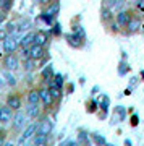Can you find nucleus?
Segmentation results:
<instances>
[{"instance_id":"obj_36","label":"nucleus","mask_w":144,"mask_h":146,"mask_svg":"<svg viewBox=\"0 0 144 146\" xmlns=\"http://www.w3.org/2000/svg\"><path fill=\"white\" fill-rule=\"evenodd\" d=\"M136 5H138V8L141 11H144V0H138V3H136Z\"/></svg>"},{"instance_id":"obj_1","label":"nucleus","mask_w":144,"mask_h":146,"mask_svg":"<svg viewBox=\"0 0 144 146\" xmlns=\"http://www.w3.org/2000/svg\"><path fill=\"white\" fill-rule=\"evenodd\" d=\"M2 44H3V50H5L7 54H13L16 49H18V46H20V39L7 37L5 41H2Z\"/></svg>"},{"instance_id":"obj_32","label":"nucleus","mask_w":144,"mask_h":146,"mask_svg":"<svg viewBox=\"0 0 144 146\" xmlns=\"http://www.w3.org/2000/svg\"><path fill=\"white\" fill-rule=\"evenodd\" d=\"M102 18L104 20H110V11H108V8H104L102 10Z\"/></svg>"},{"instance_id":"obj_11","label":"nucleus","mask_w":144,"mask_h":146,"mask_svg":"<svg viewBox=\"0 0 144 146\" xmlns=\"http://www.w3.org/2000/svg\"><path fill=\"white\" fill-rule=\"evenodd\" d=\"M129 20H131V16H129V13H126V11H120L118 15H117V23H118L120 26H126Z\"/></svg>"},{"instance_id":"obj_31","label":"nucleus","mask_w":144,"mask_h":146,"mask_svg":"<svg viewBox=\"0 0 144 146\" xmlns=\"http://www.w3.org/2000/svg\"><path fill=\"white\" fill-rule=\"evenodd\" d=\"M7 37H8V31H7V29H2V28H0V41H5Z\"/></svg>"},{"instance_id":"obj_6","label":"nucleus","mask_w":144,"mask_h":146,"mask_svg":"<svg viewBox=\"0 0 144 146\" xmlns=\"http://www.w3.org/2000/svg\"><path fill=\"white\" fill-rule=\"evenodd\" d=\"M37 131V123H31V125L28 127L24 131H23V135L20 136V143H26V141L29 140L31 136H34V133Z\"/></svg>"},{"instance_id":"obj_14","label":"nucleus","mask_w":144,"mask_h":146,"mask_svg":"<svg viewBox=\"0 0 144 146\" xmlns=\"http://www.w3.org/2000/svg\"><path fill=\"white\" fill-rule=\"evenodd\" d=\"M47 41H49V37L44 31H39L36 33V37H34V44H39V46H46Z\"/></svg>"},{"instance_id":"obj_20","label":"nucleus","mask_w":144,"mask_h":146,"mask_svg":"<svg viewBox=\"0 0 144 146\" xmlns=\"http://www.w3.org/2000/svg\"><path fill=\"white\" fill-rule=\"evenodd\" d=\"M58 10H60V5H58V3H57V2H54V3H52L50 7H49V8H47V15H50V16H55L57 13H58Z\"/></svg>"},{"instance_id":"obj_16","label":"nucleus","mask_w":144,"mask_h":146,"mask_svg":"<svg viewBox=\"0 0 144 146\" xmlns=\"http://www.w3.org/2000/svg\"><path fill=\"white\" fill-rule=\"evenodd\" d=\"M49 143V135H44V133H36L34 135V145H47Z\"/></svg>"},{"instance_id":"obj_12","label":"nucleus","mask_w":144,"mask_h":146,"mask_svg":"<svg viewBox=\"0 0 144 146\" xmlns=\"http://www.w3.org/2000/svg\"><path fill=\"white\" fill-rule=\"evenodd\" d=\"M39 101H41V94L37 89H31L29 94H28V102L29 104H39Z\"/></svg>"},{"instance_id":"obj_7","label":"nucleus","mask_w":144,"mask_h":146,"mask_svg":"<svg viewBox=\"0 0 144 146\" xmlns=\"http://www.w3.org/2000/svg\"><path fill=\"white\" fill-rule=\"evenodd\" d=\"M11 122H13V127H15L16 130H21V128L24 127V123H26V115L18 110V112L13 115V120H11Z\"/></svg>"},{"instance_id":"obj_35","label":"nucleus","mask_w":144,"mask_h":146,"mask_svg":"<svg viewBox=\"0 0 144 146\" xmlns=\"http://www.w3.org/2000/svg\"><path fill=\"white\" fill-rule=\"evenodd\" d=\"M138 122H139V120H138V115H133V117H131V125L136 127V125H138Z\"/></svg>"},{"instance_id":"obj_27","label":"nucleus","mask_w":144,"mask_h":146,"mask_svg":"<svg viewBox=\"0 0 144 146\" xmlns=\"http://www.w3.org/2000/svg\"><path fill=\"white\" fill-rule=\"evenodd\" d=\"M128 70H129V67H128V63H126V62L120 63V67H118V73H120V75H125Z\"/></svg>"},{"instance_id":"obj_5","label":"nucleus","mask_w":144,"mask_h":146,"mask_svg":"<svg viewBox=\"0 0 144 146\" xmlns=\"http://www.w3.org/2000/svg\"><path fill=\"white\" fill-rule=\"evenodd\" d=\"M3 65H5L7 70H10V72H13V70H16V68L20 67V62H18V58L15 57V55H11V54H8L5 57V60H3Z\"/></svg>"},{"instance_id":"obj_4","label":"nucleus","mask_w":144,"mask_h":146,"mask_svg":"<svg viewBox=\"0 0 144 146\" xmlns=\"http://www.w3.org/2000/svg\"><path fill=\"white\" fill-rule=\"evenodd\" d=\"M52 128H54V123H52L50 120L44 119V120H41V122L37 123V131H36V133H44V135H50Z\"/></svg>"},{"instance_id":"obj_21","label":"nucleus","mask_w":144,"mask_h":146,"mask_svg":"<svg viewBox=\"0 0 144 146\" xmlns=\"http://www.w3.org/2000/svg\"><path fill=\"white\" fill-rule=\"evenodd\" d=\"M13 5V2L11 0H0V10L2 11H8Z\"/></svg>"},{"instance_id":"obj_18","label":"nucleus","mask_w":144,"mask_h":146,"mask_svg":"<svg viewBox=\"0 0 144 146\" xmlns=\"http://www.w3.org/2000/svg\"><path fill=\"white\" fill-rule=\"evenodd\" d=\"M3 78H5L7 84H10V86H15L16 84V78L13 76L10 73V70H7V72H3Z\"/></svg>"},{"instance_id":"obj_24","label":"nucleus","mask_w":144,"mask_h":146,"mask_svg":"<svg viewBox=\"0 0 144 146\" xmlns=\"http://www.w3.org/2000/svg\"><path fill=\"white\" fill-rule=\"evenodd\" d=\"M52 65H49V67H46L44 70H42V78L44 80H50V76H52Z\"/></svg>"},{"instance_id":"obj_15","label":"nucleus","mask_w":144,"mask_h":146,"mask_svg":"<svg viewBox=\"0 0 144 146\" xmlns=\"http://www.w3.org/2000/svg\"><path fill=\"white\" fill-rule=\"evenodd\" d=\"M126 26H128L129 33H136L139 28H141V20H139V18H131V20L128 21Z\"/></svg>"},{"instance_id":"obj_2","label":"nucleus","mask_w":144,"mask_h":146,"mask_svg":"<svg viewBox=\"0 0 144 146\" xmlns=\"http://www.w3.org/2000/svg\"><path fill=\"white\" fill-rule=\"evenodd\" d=\"M10 120H13V109L10 106H2L0 107V122L2 123H8Z\"/></svg>"},{"instance_id":"obj_25","label":"nucleus","mask_w":144,"mask_h":146,"mask_svg":"<svg viewBox=\"0 0 144 146\" xmlns=\"http://www.w3.org/2000/svg\"><path fill=\"white\" fill-rule=\"evenodd\" d=\"M115 115H118V120L126 119V112H125L123 107H117V109H115Z\"/></svg>"},{"instance_id":"obj_38","label":"nucleus","mask_w":144,"mask_h":146,"mask_svg":"<svg viewBox=\"0 0 144 146\" xmlns=\"http://www.w3.org/2000/svg\"><path fill=\"white\" fill-rule=\"evenodd\" d=\"M63 145H68V146H73V145H76L75 141H67V143H63Z\"/></svg>"},{"instance_id":"obj_3","label":"nucleus","mask_w":144,"mask_h":146,"mask_svg":"<svg viewBox=\"0 0 144 146\" xmlns=\"http://www.w3.org/2000/svg\"><path fill=\"white\" fill-rule=\"evenodd\" d=\"M44 54H46V50H44V46L32 44V46L29 47V57L34 58V60H41V58L44 57Z\"/></svg>"},{"instance_id":"obj_13","label":"nucleus","mask_w":144,"mask_h":146,"mask_svg":"<svg viewBox=\"0 0 144 146\" xmlns=\"http://www.w3.org/2000/svg\"><path fill=\"white\" fill-rule=\"evenodd\" d=\"M81 39H83V37L78 36L76 33H75V34H68V36H67L68 44H70V46H73V47H79V46H81Z\"/></svg>"},{"instance_id":"obj_33","label":"nucleus","mask_w":144,"mask_h":146,"mask_svg":"<svg viewBox=\"0 0 144 146\" xmlns=\"http://www.w3.org/2000/svg\"><path fill=\"white\" fill-rule=\"evenodd\" d=\"M28 28H29V21H24V23H21V25H20L18 29H20V31H26Z\"/></svg>"},{"instance_id":"obj_17","label":"nucleus","mask_w":144,"mask_h":146,"mask_svg":"<svg viewBox=\"0 0 144 146\" xmlns=\"http://www.w3.org/2000/svg\"><path fill=\"white\" fill-rule=\"evenodd\" d=\"M26 112H28V115H29L31 119H36L37 115H39V106L37 104H29Z\"/></svg>"},{"instance_id":"obj_42","label":"nucleus","mask_w":144,"mask_h":146,"mask_svg":"<svg viewBox=\"0 0 144 146\" xmlns=\"http://www.w3.org/2000/svg\"><path fill=\"white\" fill-rule=\"evenodd\" d=\"M0 15H2V11H0Z\"/></svg>"},{"instance_id":"obj_29","label":"nucleus","mask_w":144,"mask_h":146,"mask_svg":"<svg viewBox=\"0 0 144 146\" xmlns=\"http://www.w3.org/2000/svg\"><path fill=\"white\" fill-rule=\"evenodd\" d=\"M54 84H57V86H60V88H62V84H63V76L60 75V73H57V75H55V81H54Z\"/></svg>"},{"instance_id":"obj_34","label":"nucleus","mask_w":144,"mask_h":146,"mask_svg":"<svg viewBox=\"0 0 144 146\" xmlns=\"http://www.w3.org/2000/svg\"><path fill=\"white\" fill-rule=\"evenodd\" d=\"M96 109H97V102H91V104H89V107H88V110L89 112H96Z\"/></svg>"},{"instance_id":"obj_28","label":"nucleus","mask_w":144,"mask_h":146,"mask_svg":"<svg viewBox=\"0 0 144 146\" xmlns=\"http://www.w3.org/2000/svg\"><path fill=\"white\" fill-rule=\"evenodd\" d=\"M92 138H94V141L97 143V145H105V138H102L100 135H97V133H94L92 135Z\"/></svg>"},{"instance_id":"obj_37","label":"nucleus","mask_w":144,"mask_h":146,"mask_svg":"<svg viewBox=\"0 0 144 146\" xmlns=\"http://www.w3.org/2000/svg\"><path fill=\"white\" fill-rule=\"evenodd\" d=\"M41 5H47V3H50V0H37Z\"/></svg>"},{"instance_id":"obj_19","label":"nucleus","mask_w":144,"mask_h":146,"mask_svg":"<svg viewBox=\"0 0 144 146\" xmlns=\"http://www.w3.org/2000/svg\"><path fill=\"white\" fill-rule=\"evenodd\" d=\"M49 91H50V94H52V98H54V99H57V98H60V96H62L60 86H57V84H54V83L50 84V88H49Z\"/></svg>"},{"instance_id":"obj_41","label":"nucleus","mask_w":144,"mask_h":146,"mask_svg":"<svg viewBox=\"0 0 144 146\" xmlns=\"http://www.w3.org/2000/svg\"><path fill=\"white\" fill-rule=\"evenodd\" d=\"M2 86H3V81H2V78H0V88H2Z\"/></svg>"},{"instance_id":"obj_22","label":"nucleus","mask_w":144,"mask_h":146,"mask_svg":"<svg viewBox=\"0 0 144 146\" xmlns=\"http://www.w3.org/2000/svg\"><path fill=\"white\" fill-rule=\"evenodd\" d=\"M78 143H84V145L89 143V136H88L86 131H79V133H78Z\"/></svg>"},{"instance_id":"obj_23","label":"nucleus","mask_w":144,"mask_h":146,"mask_svg":"<svg viewBox=\"0 0 144 146\" xmlns=\"http://www.w3.org/2000/svg\"><path fill=\"white\" fill-rule=\"evenodd\" d=\"M34 63H36L34 58L28 57V58H26V62H24V70H26V72H31L32 68H34Z\"/></svg>"},{"instance_id":"obj_40","label":"nucleus","mask_w":144,"mask_h":146,"mask_svg":"<svg viewBox=\"0 0 144 146\" xmlns=\"http://www.w3.org/2000/svg\"><path fill=\"white\" fill-rule=\"evenodd\" d=\"M3 143V135H2V130H0V145Z\"/></svg>"},{"instance_id":"obj_39","label":"nucleus","mask_w":144,"mask_h":146,"mask_svg":"<svg viewBox=\"0 0 144 146\" xmlns=\"http://www.w3.org/2000/svg\"><path fill=\"white\" fill-rule=\"evenodd\" d=\"M3 21H5V15H0V25H2Z\"/></svg>"},{"instance_id":"obj_10","label":"nucleus","mask_w":144,"mask_h":146,"mask_svg":"<svg viewBox=\"0 0 144 146\" xmlns=\"http://www.w3.org/2000/svg\"><path fill=\"white\" fill-rule=\"evenodd\" d=\"M7 104L10 106L13 110H20V107H21V99L18 98V96H15V94H11V96H8V98H7Z\"/></svg>"},{"instance_id":"obj_9","label":"nucleus","mask_w":144,"mask_h":146,"mask_svg":"<svg viewBox=\"0 0 144 146\" xmlns=\"http://www.w3.org/2000/svg\"><path fill=\"white\" fill-rule=\"evenodd\" d=\"M34 37H36V33H28V34H24V36L20 39V44L23 47H29V46H32L34 44Z\"/></svg>"},{"instance_id":"obj_8","label":"nucleus","mask_w":144,"mask_h":146,"mask_svg":"<svg viewBox=\"0 0 144 146\" xmlns=\"http://www.w3.org/2000/svg\"><path fill=\"white\" fill-rule=\"evenodd\" d=\"M39 94H41V101L44 106H52V102H54V98H52V94L49 89H39Z\"/></svg>"},{"instance_id":"obj_26","label":"nucleus","mask_w":144,"mask_h":146,"mask_svg":"<svg viewBox=\"0 0 144 146\" xmlns=\"http://www.w3.org/2000/svg\"><path fill=\"white\" fill-rule=\"evenodd\" d=\"M7 31H8V34H15L16 31H18V28H16L15 23H7Z\"/></svg>"},{"instance_id":"obj_30","label":"nucleus","mask_w":144,"mask_h":146,"mask_svg":"<svg viewBox=\"0 0 144 146\" xmlns=\"http://www.w3.org/2000/svg\"><path fill=\"white\" fill-rule=\"evenodd\" d=\"M108 102H110V101H108V98H107V96H104V98H102V101H100V107H102L104 110H107Z\"/></svg>"}]
</instances>
